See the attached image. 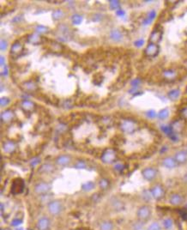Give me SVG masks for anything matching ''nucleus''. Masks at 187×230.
Returning <instances> with one entry per match:
<instances>
[{"mask_svg": "<svg viewBox=\"0 0 187 230\" xmlns=\"http://www.w3.org/2000/svg\"><path fill=\"white\" fill-rule=\"evenodd\" d=\"M137 122L135 120H130V119L124 120L120 125V129L122 130V131L125 133H128V134L133 133L137 130Z\"/></svg>", "mask_w": 187, "mask_h": 230, "instance_id": "f257e3e1", "label": "nucleus"}, {"mask_svg": "<svg viewBox=\"0 0 187 230\" xmlns=\"http://www.w3.org/2000/svg\"><path fill=\"white\" fill-rule=\"evenodd\" d=\"M62 211V204L58 200L50 202L48 204V211L53 216H57Z\"/></svg>", "mask_w": 187, "mask_h": 230, "instance_id": "f03ea898", "label": "nucleus"}, {"mask_svg": "<svg viewBox=\"0 0 187 230\" xmlns=\"http://www.w3.org/2000/svg\"><path fill=\"white\" fill-rule=\"evenodd\" d=\"M150 215H151L150 208L149 206H147V205L140 207L138 211H137V216L138 217V219L142 221L148 220Z\"/></svg>", "mask_w": 187, "mask_h": 230, "instance_id": "7ed1b4c3", "label": "nucleus"}, {"mask_svg": "<svg viewBox=\"0 0 187 230\" xmlns=\"http://www.w3.org/2000/svg\"><path fill=\"white\" fill-rule=\"evenodd\" d=\"M159 51H160V47L157 44L149 43L147 46V47L145 48L144 53L148 57H155L159 53Z\"/></svg>", "mask_w": 187, "mask_h": 230, "instance_id": "20e7f679", "label": "nucleus"}, {"mask_svg": "<svg viewBox=\"0 0 187 230\" xmlns=\"http://www.w3.org/2000/svg\"><path fill=\"white\" fill-rule=\"evenodd\" d=\"M116 152L113 149H106L101 156V160L104 163H112L115 161Z\"/></svg>", "mask_w": 187, "mask_h": 230, "instance_id": "39448f33", "label": "nucleus"}, {"mask_svg": "<svg viewBox=\"0 0 187 230\" xmlns=\"http://www.w3.org/2000/svg\"><path fill=\"white\" fill-rule=\"evenodd\" d=\"M142 174L145 179L151 181L155 179L156 175H157V171L153 168H144V170L142 171Z\"/></svg>", "mask_w": 187, "mask_h": 230, "instance_id": "423d86ee", "label": "nucleus"}, {"mask_svg": "<svg viewBox=\"0 0 187 230\" xmlns=\"http://www.w3.org/2000/svg\"><path fill=\"white\" fill-rule=\"evenodd\" d=\"M51 185L46 182H41L37 184L34 186V192H36L37 194H45L50 191L51 189Z\"/></svg>", "mask_w": 187, "mask_h": 230, "instance_id": "0eeeda50", "label": "nucleus"}, {"mask_svg": "<svg viewBox=\"0 0 187 230\" xmlns=\"http://www.w3.org/2000/svg\"><path fill=\"white\" fill-rule=\"evenodd\" d=\"M150 192H151L152 197L155 199H161L164 196V193H165L163 187L160 185H155L154 186L152 187Z\"/></svg>", "mask_w": 187, "mask_h": 230, "instance_id": "6e6552de", "label": "nucleus"}, {"mask_svg": "<svg viewBox=\"0 0 187 230\" xmlns=\"http://www.w3.org/2000/svg\"><path fill=\"white\" fill-rule=\"evenodd\" d=\"M24 188V183L23 179H15L14 182L12 184V192L15 194L21 193L23 192Z\"/></svg>", "mask_w": 187, "mask_h": 230, "instance_id": "1a4fd4ad", "label": "nucleus"}, {"mask_svg": "<svg viewBox=\"0 0 187 230\" xmlns=\"http://www.w3.org/2000/svg\"><path fill=\"white\" fill-rule=\"evenodd\" d=\"M161 37H162V31H161L159 29H157V30L154 29L153 32L151 33V34H150L149 41H150V43L157 44L161 41Z\"/></svg>", "mask_w": 187, "mask_h": 230, "instance_id": "9d476101", "label": "nucleus"}, {"mask_svg": "<svg viewBox=\"0 0 187 230\" xmlns=\"http://www.w3.org/2000/svg\"><path fill=\"white\" fill-rule=\"evenodd\" d=\"M37 228L38 230H47L50 227V220L47 217H41L37 221Z\"/></svg>", "mask_w": 187, "mask_h": 230, "instance_id": "9b49d317", "label": "nucleus"}, {"mask_svg": "<svg viewBox=\"0 0 187 230\" xmlns=\"http://www.w3.org/2000/svg\"><path fill=\"white\" fill-rule=\"evenodd\" d=\"M174 159L179 164H184L187 162V151L186 150H180L175 154Z\"/></svg>", "mask_w": 187, "mask_h": 230, "instance_id": "f8f14e48", "label": "nucleus"}, {"mask_svg": "<svg viewBox=\"0 0 187 230\" xmlns=\"http://www.w3.org/2000/svg\"><path fill=\"white\" fill-rule=\"evenodd\" d=\"M109 36L112 40L115 41V42H119L123 40V34L121 33V31L119 29H113L111 30Z\"/></svg>", "mask_w": 187, "mask_h": 230, "instance_id": "ddd939ff", "label": "nucleus"}, {"mask_svg": "<svg viewBox=\"0 0 187 230\" xmlns=\"http://www.w3.org/2000/svg\"><path fill=\"white\" fill-rule=\"evenodd\" d=\"M162 164H163V166L165 168L172 169V168H174L177 167L178 162H176V160L173 158V157H166V158L163 159Z\"/></svg>", "mask_w": 187, "mask_h": 230, "instance_id": "4468645a", "label": "nucleus"}, {"mask_svg": "<svg viewBox=\"0 0 187 230\" xmlns=\"http://www.w3.org/2000/svg\"><path fill=\"white\" fill-rule=\"evenodd\" d=\"M56 162L59 166H66L71 162V157L67 155H59L58 158L56 159Z\"/></svg>", "mask_w": 187, "mask_h": 230, "instance_id": "2eb2a0df", "label": "nucleus"}, {"mask_svg": "<svg viewBox=\"0 0 187 230\" xmlns=\"http://www.w3.org/2000/svg\"><path fill=\"white\" fill-rule=\"evenodd\" d=\"M183 200H184L183 197L179 194H177V193L173 194L170 197V203L174 206H178V205L181 204L183 203Z\"/></svg>", "mask_w": 187, "mask_h": 230, "instance_id": "dca6fc26", "label": "nucleus"}, {"mask_svg": "<svg viewBox=\"0 0 187 230\" xmlns=\"http://www.w3.org/2000/svg\"><path fill=\"white\" fill-rule=\"evenodd\" d=\"M23 50V46L20 43V42L16 41V42H15V43L11 46L10 53H12V54H14V55H17V54L22 53Z\"/></svg>", "mask_w": 187, "mask_h": 230, "instance_id": "f3484780", "label": "nucleus"}, {"mask_svg": "<svg viewBox=\"0 0 187 230\" xmlns=\"http://www.w3.org/2000/svg\"><path fill=\"white\" fill-rule=\"evenodd\" d=\"M14 118V113L11 110H6L1 113V120L3 122H9L13 120Z\"/></svg>", "mask_w": 187, "mask_h": 230, "instance_id": "a211bd4d", "label": "nucleus"}, {"mask_svg": "<svg viewBox=\"0 0 187 230\" xmlns=\"http://www.w3.org/2000/svg\"><path fill=\"white\" fill-rule=\"evenodd\" d=\"M155 16H156V12H155V10H150L149 13H148L147 17L144 18V22H143V24H144V25H146V26H147V25H149V24L153 22V20L155 18Z\"/></svg>", "mask_w": 187, "mask_h": 230, "instance_id": "6ab92c4d", "label": "nucleus"}, {"mask_svg": "<svg viewBox=\"0 0 187 230\" xmlns=\"http://www.w3.org/2000/svg\"><path fill=\"white\" fill-rule=\"evenodd\" d=\"M3 149L6 153H12L16 149V144L11 141H7L3 145Z\"/></svg>", "mask_w": 187, "mask_h": 230, "instance_id": "aec40b11", "label": "nucleus"}, {"mask_svg": "<svg viewBox=\"0 0 187 230\" xmlns=\"http://www.w3.org/2000/svg\"><path fill=\"white\" fill-rule=\"evenodd\" d=\"M22 107L24 111L26 112H31V111L34 110V102L32 101H28V100H25L22 102Z\"/></svg>", "mask_w": 187, "mask_h": 230, "instance_id": "412c9836", "label": "nucleus"}, {"mask_svg": "<svg viewBox=\"0 0 187 230\" xmlns=\"http://www.w3.org/2000/svg\"><path fill=\"white\" fill-rule=\"evenodd\" d=\"M54 170V167H53L52 164L50 163H46V164H43L40 169H39V172H41V173H48V172H53Z\"/></svg>", "mask_w": 187, "mask_h": 230, "instance_id": "4be33fe9", "label": "nucleus"}, {"mask_svg": "<svg viewBox=\"0 0 187 230\" xmlns=\"http://www.w3.org/2000/svg\"><path fill=\"white\" fill-rule=\"evenodd\" d=\"M28 41H29V43L34 44V45H38L40 42V36L37 33L31 34L29 36V38H28Z\"/></svg>", "mask_w": 187, "mask_h": 230, "instance_id": "5701e85b", "label": "nucleus"}, {"mask_svg": "<svg viewBox=\"0 0 187 230\" xmlns=\"http://www.w3.org/2000/svg\"><path fill=\"white\" fill-rule=\"evenodd\" d=\"M163 76L168 80H173L177 77V73L173 70H167L163 72Z\"/></svg>", "mask_w": 187, "mask_h": 230, "instance_id": "b1692460", "label": "nucleus"}, {"mask_svg": "<svg viewBox=\"0 0 187 230\" xmlns=\"http://www.w3.org/2000/svg\"><path fill=\"white\" fill-rule=\"evenodd\" d=\"M180 96V90L179 89H173V90H171V91L168 92V98L170 99V100H172V101H176L178 100V98Z\"/></svg>", "mask_w": 187, "mask_h": 230, "instance_id": "393cba45", "label": "nucleus"}, {"mask_svg": "<svg viewBox=\"0 0 187 230\" xmlns=\"http://www.w3.org/2000/svg\"><path fill=\"white\" fill-rule=\"evenodd\" d=\"M183 124L179 121V120H176V121H174L172 125H171V127H172V129H173V132L175 133V132H179L181 130L183 129Z\"/></svg>", "mask_w": 187, "mask_h": 230, "instance_id": "a878e982", "label": "nucleus"}, {"mask_svg": "<svg viewBox=\"0 0 187 230\" xmlns=\"http://www.w3.org/2000/svg\"><path fill=\"white\" fill-rule=\"evenodd\" d=\"M113 224L109 221H105L101 222L100 225V230H113Z\"/></svg>", "mask_w": 187, "mask_h": 230, "instance_id": "bb28decb", "label": "nucleus"}, {"mask_svg": "<svg viewBox=\"0 0 187 230\" xmlns=\"http://www.w3.org/2000/svg\"><path fill=\"white\" fill-rule=\"evenodd\" d=\"M161 130H162V131H163L164 133L167 135V136H168L170 138L173 137V135L175 134V133L173 132V131L171 126H168V125H161Z\"/></svg>", "mask_w": 187, "mask_h": 230, "instance_id": "cd10ccee", "label": "nucleus"}, {"mask_svg": "<svg viewBox=\"0 0 187 230\" xmlns=\"http://www.w3.org/2000/svg\"><path fill=\"white\" fill-rule=\"evenodd\" d=\"M95 183L92 182V181H88V182L82 184V189L84 192H90V191H92L95 188Z\"/></svg>", "mask_w": 187, "mask_h": 230, "instance_id": "c85d7f7f", "label": "nucleus"}, {"mask_svg": "<svg viewBox=\"0 0 187 230\" xmlns=\"http://www.w3.org/2000/svg\"><path fill=\"white\" fill-rule=\"evenodd\" d=\"M23 87L25 88V89H26V90H28V91H34V90H35V89H37L36 84L34 83V82H32V81H29V82H25V83L23 84Z\"/></svg>", "mask_w": 187, "mask_h": 230, "instance_id": "c756f323", "label": "nucleus"}, {"mask_svg": "<svg viewBox=\"0 0 187 230\" xmlns=\"http://www.w3.org/2000/svg\"><path fill=\"white\" fill-rule=\"evenodd\" d=\"M64 13L62 10H56L53 12V18L55 21L60 20L64 17Z\"/></svg>", "mask_w": 187, "mask_h": 230, "instance_id": "7c9ffc66", "label": "nucleus"}, {"mask_svg": "<svg viewBox=\"0 0 187 230\" xmlns=\"http://www.w3.org/2000/svg\"><path fill=\"white\" fill-rule=\"evenodd\" d=\"M157 116H158V118L160 120H166V119H168V116H169V111H168V108L161 109V110L158 113V115H157Z\"/></svg>", "mask_w": 187, "mask_h": 230, "instance_id": "2f4dec72", "label": "nucleus"}, {"mask_svg": "<svg viewBox=\"0 0 187 230\" xmlns=\"http://www.w3.org/2000/svg\"><path fill=\"white\" fill-rule=\"evenodd\" d=\"M49 31V29L47 27L44 26V25H37L36 28H35V32L39 34H46Z\"/></svg>", "mask_w": 187, "mask_h": 230, "instance_id": "473e14b6", "label": "nucleus"}, {"mask_svg": "<svg viewBox=\"0 0 187 230\" xmlns=\"http://www.w3.org/2000/svg\"><path fill=\"white\" fill-rule=\"evenodd\" d=\"M71 20H72V23L75 24V25H79V24L82 23V17L80 16V15L75 14L72 16Z\"/></svg>", "mask_w": 187, "mask_h": 230, "instance_id": "72a5a7b5", "label": "nucleus"}, {"mask_svg": "<svg viewBox=\"0 0 187 230\" xmlns=\"http://www.w3.org/2000/svg\"><path fill=\"white\" fill-rule=\"evenodd\" d=\"M163 227L166 228V229H170V228H172L173 226V221L172 219H170V218H167V219H165L163 221Z\"/></svg>", "mask_w": 187, "mask_h": 230, "instance_id": "f704fd0d", "label": "nucleus"}, {"mask_svg": "<svg viewBox=\"0 0 187 230\" xmlns=\"http://www.w3.org/2000/svg\"><path fill=\"white\" fill-rule=\"evenodd\" d=\"M109 6L112 10H119L120 4L119 1H116V0H111L109 1Z\"/></svg>", "mask_w": 187, "mask_h": 230, "instance_id": "c9c22d12", "label": "nucleus"}, {"mask_svg": "<svg viewBox=\"0 0 187 230\" xmlns=\"http://www.w3.org/2000/svg\"><path fill=\"white\" fill-rule=\"evenodd\" d=\"M109 186V182H108V180L107 179H101V180H100V187H101V189H106L107 187Z\"/></svg>", "mask_w": 187, "mask_h": 230, "instance_id": "e433bc0d", "label": "nucleus"}, {"mask_svg": "<svg viewBox=\"0 0 187 230\" xmlns=\"http://www.w3.org/2000/svg\"><path fill=\"white\" fill-rule=\"evenodd\" d=\"M40 162V158H39V157H34V158L29 162V164H30L31 167L34 168V167H36Z\"/></svg>", "mask_w": 187, "mask_h": 230, "instance_id": "4c0bfd02", "label": "nucleus"}, {"mask_svg": "<svg viewBox=\"0 0 187 230\" xmlns=\"http://www.w3.org/2000/svg\"><path fill=\"white\" fill-rule=\"evenodd\" d=\"M10 103V99L7 98V97H2L1 100H0V104H1V106L2 107H5L6 106L9 105Z\"/></svg>", "mask_w": 187, "mask_h": 230, "instance_id": "58836bf2", "label": "nucleus"}, {"mask_svg": "<svg viewBox=\"0 0 187 230\" xmlns=\"http://www.w3.org/2000/svg\"><path fill=\"white\" fill-rule=\"evenodd\" d=\"M74 167L77 169H83V168H86V163L84 162H82V161H78L75 165H74Z\"/></svg>", "mask_w": 187, "mask_h": 230, "instance_id": "ea45409f", "label": "nucleus"}, {"mask_svg": "<svg viewBox=\"0 0 187 230\" xmlns=\"http://www.w3.org/2000/svg\"><path fill=\"white\" fill-rule=\"evenodd\" d=\"M8 47V42L5 40H1V42H0V49L2 52L5 51Z\"/></svg>", "mask_w": 187, "mask_h": 230, "instance_id": "a19ab883", "label": "nucleus"}, {"mask_svg": "<svg viewBox=\"0 0 187 230\" xmlns=\"http://www.w3.org/2000/svg\"><path fill=\"white\" fill-rule=\"evenodd\" d=\"M140 83H141V80L139 78H136V79L131 81V87L134 88V89H137V87L139 86Z\"/></svg>", "mask_w": 187, "mask_h": 230, "instance_id": "79ce46f5", "label": "nucleus"}, {"mask_svg": "<svg viewBox=\"0 0 187 230\" xmlns=\"http://www.w3.org/2000/svg\"><path fill=\"white\" fill-rule=\"evenodd\" d=\"M146 116H147L149 119H151V120H152V119H154V118L156 117V113L154 110H149L146 113Z\"/></svg>", "mask_w": 187, "mask_h": 230, "instance_id": "37998d69", "label": "nucleus"}, {"mask_svg": "<svg viewBox=\"0 0 187 230\" xmlns=\"http://www.w3.org/2000/svg\"><path fill=\"white\" fill-rule=\"evenodd\" d=\"M161 229V227L159 225V223L157 222H154L149 227V230H160Z\"/></svg>", "mask_w": 187, "mask_h": 230, "instance_id": "c03bdc74", "label": "nucleus"}, {"mask_svg": "<svg viewBox=\"0 0 187 230\" xmlns=\"http://www.w3.org/2000/svg\"><path fill=\"white\" fill-rule=\"evenodd\" d=\"M144 44V40L142 38L137 40L134 42V45L136 46V47H141Z\"/></svg>", "mask_w": 187, "mask_h": 230, "instance_id": "a18cd8bd", "label": "nucleus"}, {"mask_svg": "<svg viewBox=\"0 0 187 230\" xmlns=\"http://www.w3.org/2000/svg\"><path fill=\"white\" fill-rule=\"evenodd\" d=\"M123 168H124V165L122 163L117 162L114 165V169L117 171H121V170H123Z\"/></svg>", "mask_w": 187, "mask_h": 230, "instance_id": "49530a36", "label": "nucleus"}, {"mask_svg": "<svg viewBox=\"0 0 187 230\" xmlns=\"http://www.w3.org/2000/svg\"><path fill=\"white\" fill-rule=\"evenodd\" d=\"M113 206H114V209L116 210H121L122 209V206H123V204H122V203L121 202H114L113 203Z\"/></svg>", "mask_w": 187, "mask_h": 230, "instance_id": "de8ad7c7", "label": "nucleus"}, {"mask_svg": "<svg viewBox=\"0 0 187 230\" xmlns=\"http://www.w3.org/2000/svg\"><path fill=\"white\" fill-rule=\"evenodd\" d=\"M125 11L123 10H116V15L117 16H121V17H123L124 16H125Z\"/></svg>", "mask_w": 187, "mask_h": 230, "instance_id": "09e8293b", "label": "nucleus"}, {"mask_svg": "<svg viewBox=\"0 0 187 230\" xmlns=\"http://www.w3.org/2000/svg\"><path fill=\"white\" fill-rule=\"evenodd\" d=\"M21 223H22V221L21 220H19V219H14V220L12 221V223H11V224L13 226H18L20 225Z\"/></svg>", "mask_w": 187, "mask_h": 230, "instance_id": "8fccbe9b", "label": "nucleus"}, {"mask_svg": "<svg viewBox=\"0 0 187 230\" xmlns=\"http://www.w3.org/2000/svg\"><path fill=\"white\" fill-rule=\"evenodd\" d=\"M181 115H182L185 119H187V107L184 108V109L181 111Z\"/></svg>", "mask_w": 187, "mask_h": 230, "instance_id": "3c124183", "label": "nucleus"}, {"mask_svg": "<svg viewBox=\"0 0 187 230\" xmlns=\"http://www.w3.org/2000/svg\"><path fill=\"white\" fill-rule=\"evenodd\" d=\"M7 75H8V67L5 65V69H4V72H2V76H5V77H6Z\"/></svg>", "mask_w": 187, "mask_h": 230, "instance_id": "603ef678", "label": "nucleus"}, {"mask_svg": "<svg viewBox=\"0 0 187 230\" xmlns=\"http://www.w3.org/2000/svg\"><path fill=\"white\" fill-rule=\"evenodd\" d=\"M0 64H1V66H5V57H4V56H1V57H0Z\"/></svg>", "mask_w": 187, "mask_h": 230, "instance_id": "864d4df0", "label": "nucleus"}, {"mask_svg": "<svg viewBox=\"0 0 187 230\" xmlns=\"http://www.w3.org/2000/svg\"><path fill=\"white\" fill-rule=\"evenodd\" d=\"M3 211H4V204H1V212L3 213Z\"/></svg>", "mask_w": 187, "mask_h": 230, "instance_id": "5fc2aeb1", "label": "nucleus"}, {"mask_svg": "<svg viewBox=\"0 0 187 230\" xmlns=\"http://www.w3.org/2000/svg\"><path fill=\"white\" fill-rule=\"evenodd\" d=\"M185 91H186V93H187V88H186V90H185Z\"/></svg>", "mask_w": 187, "mask_h": 230, "instance_id": "6e6d98bb", "label": "nucleus"}, {"mask_svg": "<svg viewBox=\"0 0 187 230\" xmlns=\"http://www.w3.org/2000/svg\"><path fill=\"white\" fill-rule=\"evenodd\" d=\"M1 230H3V229H1Z\"/></svg>", "mask_w": 187, "mask_h": 230, "instance_id": "4d7b16f0", "label": "nucleus"}]
</instances>
